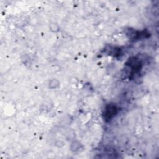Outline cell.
I'll return each instance as SVG.
<instances>
[{
    "label": "cell",
    "instance_id": "obj_1",
    "mask_svg": "<svg viewBox=\"0 0 159 159\" xmlns=\"http://www.w3.org/2000/svg\"><path fill=\"white\" fill-rule=\"evenodd\" d=\"M117 112V109L116 106L113 104H109L106 106L104 112V118L106 120H109Z\"/></svg>",
    "mask_w": 159,
    "mask_h": 159
}]
</instances>
